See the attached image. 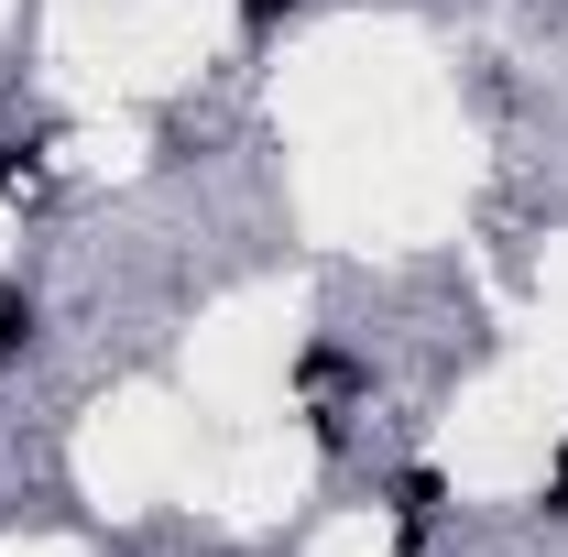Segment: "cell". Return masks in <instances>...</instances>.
Listing matches in <instances>:
<instances>
[{
    "instance_id": "277c9868",
    "label": "cell",
    "mask_w": 568,
    "mask_h": 557,
    "mask_svg": "<svg viewBox=\"0 0 568 557\" xmlns=\"http://www.w3.org/2000/svg\"><path fill=\"white\" fill-rule=\"evenodd\" d=\"M295 11H306V0H241V33H284Z\"/></svg>"
},
{
    "instance_id": "6da1fadb",
    "label": "cell",
    "mask_w": 568,
    "mask_h": 557,
    "mask_svg": "<svg viewBox=\"0 0 568 557\" xmlns=\"http://www.w3.org/2000/svg\"><path fill=\"white\" fill-rule=\"evenodd\" d=\"M437 503H448V482H437V470H394V536H405V547H426Z\"/></svg>"
},
{
    "instance_id": "3957f363",
    "label": "cell",
    "mask_w": 568,
    "mask_h": 557,
    "mask_svg": "<svg viewBox=\"0 0 568 557\" xmlns=\"http://www.w3.org/2000/svg\"><path fill=\"white\" fill-rule=\"evenodd\" d=\"M11 350H33V295L0 284V361H11Z\"/></svg>"
},
{
    "instance_id": "7a4b0ae2",
    "label": "cell",
    "mask_w": 568,
    "mask_h": 557,
    "mask_svg": "<svg viewBox=\"0 0 568 557\" xmlns=\"http://www.w3.org/2000/svg\"><path fill=\"white\" fill-rule=\"evenodd\" d=\"M306 383H317V394H351L361 361H351V350H306Z\"/></svg>"
},
{
    "instance_id": "5b68a950",
    "label": "cell",
    "mask_w": 568,
    "mask_h": 557,
    "mask_svg": "<svg viewBox=\"0 0 568 557\" xmlns=\"http://www.w3.org/2000/svg\"><path fill=\"white\" fill-rule=\"evenodd\" d=\"M536 514H547V525H568V448L547 459V492H536Z\"/></svg>"
}]
</instances>
